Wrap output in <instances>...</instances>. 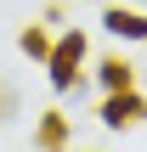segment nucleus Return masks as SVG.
Masks as SVG:
<instances>
[{"mask_svg":"<svg viewBox=\"0 0 147 152\" xmlns=\"http://www.w3.org/2000/svg\"><path fill=\"white\" fill-rule=\"evenodd\" d=\"M79 62H85V34L74 28V34H62V39L51 45V56H45L51 90H74V79H79Z\"/></svg>","mask_w":147,"mask_h":152,"instance_id":"obj_1","label":"nucleus"},{"mask_svg":"<svg viewBox=\"0 0 147 152\" xmlns=\"http://www.w3.org/2000/svg\"><path fill=\"white\" fill-rule=\"evenodd\" d=\"M147 118V102L136 96V85L130 90H108V102H102V124L108 130H125V124H142Z\"/></svg>","mask_w":147,"mask_h":152,"instance_id":"obj_2","label":"nucleus"},{"mask_svg":"<svg viewBox=\"0 0 147 152\" xmlns=\"http://www.w3.org/2000/svg\"><path fill=\"white\" fill-rule=\"evenodd\" d=\"M102 28L119 34V39H147V17L142 11H125V6H108L102 11Z\"/></svg>","mask_w":147,"mask_h":152,"instance_id":"obj_3","label":"nucleus"},{"mask_svg":"<svg viewBox=\"0 0 147 152\" xmlns=\"http://www.w3.org/2000/svg\"><path fill=\"white\" fill-rule=\"evenodd\" d=\"M68 135H74V130H68V113H57V107H51V113H40V124H34V147H68Z\"/></svg>","mask_w":147,"mask_h":152,"instance_id":"obj_4","label":"nucleus"},{"mask_svg":"<svg viewBox=\"0 0 147 152\" xmlns=\"http://www.w3.org/2000/svg\"><path fill=\"white\" fill-rule=\"evenodd\" d=\"M96 85H102V90H130V85H136V68H130L125 56H108V62L96 68Z\"/></svg>","mask_w":147,"mask_h":152,"instance_id":"obj_5","label":"nucleus"},{"mask_svg":"<svg viewBox=\"0 0 147 152\" xmlns=\"http://www.w3.org/2000/svg\"><path fill=\"white\" fill-rule=\"evenodd\" d=\"M17 45H23V56H34V62H45V56H51V45H57V39H51V34H45V28H40V23H28V28H23V34H17Z\"/></svg>","mask_w":147,"mask_h":152,"instance_id":"obj_6","label":"nucleus"},{"mask_svg":"<svg viewBox=\"0 0 147 152\" xmlns=\"http://www.w3.org/2000/svg\"><path fill=\"white\" fill-rule=\"evenodd\" d=\"M11 113H17V90H11V85H0V118H11Z\"/></svg>","mask_w":147,"mask_h":152,"instance_id":"obj_7","label":"nucleus"}]
</instances>
